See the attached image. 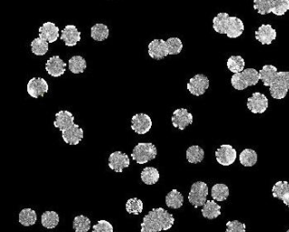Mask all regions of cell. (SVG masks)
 <instances>
[{
    "label": "cell",
    "instance_id": "cell-1",
    "mask_svg": "<svg viewBox=\"0 0 289 232\" xmlns=\"http://www.w3.org/2000/svg\"><path fill=\"white\" fill-rule=\"evenodd\" d=\"M175 223V218L163 208L151 209L141 222V232H160L168 230Z\"/></svg>",
    "mask_w": 289,
    "mask_h": 232
},
{
    "label": "cell",
    "instance_id": "cell-2",
    "mask_svg": "<svg viewBox=\"0 0 289 232\" xmlns=\"http://www.w3.org/2000/svg\"><path fill=\"white\" fill-rule=\"evenodd\" d=\"M259 80V71L255 68H246L232 76L231 85L237 91H244L248 87L256 86Z\"/></svg>",
    "mask_w": 289,
    "mask_h": 232
},
{
    "label": "cell",
    "instance_id": "cell-3",
    "mask_svg": "<svg viewBox=\"0 0 289 232\" xmlns=\"http://www.w3.org/2000/svg\"><path fill=\"white\" fill-rule=\"evenodd\" d=\"M157 156V149L156 145L151 142H140L138 143L131 153L134 162L137 164H146L156 158Z\"/></svg>",
    "mask_w": 289,
    "mask_h": 232
},
{
    "label": "cell",
    "instance_id": "cell-4",
    "mask_svg": "<svg viewBox=\"0 0 289 232\" xmlns=\"http://www.w3.org/2000/svg\"><path fill=\"white\" fill-rule=\"evenodd\" d=\"M270 94L275 99H285L289 91V71H279L269 87Z\"/></svg>",
    "mask_w": 289,
    "mask_h": 232
},
{
    "label": "cell",
    "instance_id": "cell-5",
    "mask_svg": "<svg viewBox=\"0 0 289 232\" xmlns=\"http://www.w3.org/2000/svg\"><path fill=\"white\" fill-rule=\"evenodd\" d=\"M207 196L208 186L207 183L203 181H196L191 186V189L188 194V201L195 209H197L206 204Z\"/></svg>",
    "mask_w": 289,
    "mask_h": 232
},
{
    "label": "cell",
    "instance_id": "cell-6",
    "mask_svg": "<svg viewBox=\"0 0 289 232\" xmlns=\"http://www.w3.org/2000/svg\"><path fill=\"white\" fill-rule=\"evenodd\" d=\"M188 91L195 97H200L206 93L209 87V79L207 76L203 74H197L189 79L188 85Z\"/></svg>",
    "mask_w": 289,
    "mask_h": 232
},
{
    "label": "cell",
    "instance_id": "cell-7",
    "mask_svg": "<svg viewBox=\"0 0 289 232\" xmlns=\"http://www.w3.org/2000/svg\"><path fill=\"white\" fill-rule=\"evenodd\" d=\"M268 99L266 95L260 92H255L247 99V109L254 114H263L268 109Z\"/></svg>",
    "mask_w": 289,
    "mask_h": 232
},
{
    "label": "cell",
    "instance_id": "cell-8",
    "mask_svg": "<svg viewBox=\"0 0 289 232\" xmlns=\"http://www.w3.org/2000/svg\"><path fill=\"white\" fill-rule=\"evenodd\" d=\"M152 125V119L146 113L134 115L131 119V129L138 135H144L149 132Z\"/></svg>",
    "mask_w": 289,
    "mask_h": 232
},
{
    "label": "cell",
    "instance_id": "cell-9",
    "mask_svg": "<svg viewBox=\"0 0 289 232\" xmlns=\"http://www.w3.org/2000/svg\"><path fill=\"white\" fill-rule=\"evenodd\" d=\"M238 157L237 150L231 145L224 144L215 150V158L220 165L230 166L236 162Z\"/></svg>",
    "mask_w": 289,
    "mask_h": 232
},
{
    "label": "cell",
    "instance_id": "cell-10",
    "mask_svg": "<svg viewBox=\"0 0 289 232\" xmlns=\"http://www.w3.org/2000/svg\"><path fill=\"white\" fill-rule=\"evenodd\" d=\"M27 91L32 98L39 99L48 92V83L43 78H33L28 81Z\"/></svg>",
    "mask_w": 289,
    "mask_h": 232
},
{
    "label": "cell",
    "instance_id": "cell-11",
    "mask_svg": "<svg viewBox=\"0 0 289 232\" xmlns=\"http://www.w3.org/2000/svg\"><path fill=\"white\" fill-rule=\"evenodd\" d=\"M130 165L129 156L121 151H115L109 157V167L115 172L121 173L125 168Z\"/></svg>",
    "mask_w": 289,
    "mask_h": 232
},
{
    "label": "cell",
    "instance_id": "cell-12",
    "mask_svg": "<svg viewBox=\"0 0 289 232\" xmlns=\"http://www.w3.org/2000/svg\"><path fill=\"white\" fill-rule=\"evenodd\" d=\"M67 66V63L60 59L59 56H53L47 60L45 68L48 75L53 78H59L65 74Z\"/></svg>",
    "mask_w": 289,
    "mask_h": 232
},
{
    "label": "cell",
    "instance_id": "cell-13",
    "mask_svg": "<svg viewBox=\"0 0 289 232\" xmlns=\"http://www.w3.org/2000/svg\"><path fill=\"white\" fill-rule=\"evenodd\" d=\"M194 120L193 115L187 109H178L173 112L172 121L173 126L177 128L178 130H184L191 125Z\"/></svg>",
    "mask_w": 289,
    "mask_h": 232
},
{
    "label": "cell",
    "instance_id": "cell-14",
    "mask_svg": "<svg viewBox=\"0 0 289 232\" xmlns=\"http://www.w3.org/2000/svg\"><path fill=\"white\" fill-rule=\"evenodd\" d=\"M60 40L64 41L67 47H75L81 40V32L75 25H67L61 30Z\"/></svg>",
    "mask_w": 289,
    "mask_h": 232
},
{
    "label": "cell",
    "instance_id": "cell-15",
    "mask_svg": "<svg viewBox=\"0 0 289 232\" xmlns=\"http://www.w3.org/2000/svg\"><path fill=\"white\" fill-rule=\"evenodd\" d=\"M149 55L155 60H161L169 56L167 42L164 40H154L149 44Z\"/></svg>",
    "mask_w": 289,
    "mask_h": 232
},
{
    "label": "cell",
    "instance_id": "cell-16",
    "mask_svg": "<svg viewBox=\"0 0 289 232\" xmlns=\"http://www.w3.org/2000/svg\"><path fill=\"white\" fill-rule=\"evenodd\" d=\"M256 39L263 45H270L277 39V31L269 24H264L256 31Z\"/></svg>",
    "mask_w": 289,
    "mask_h": 232
},
{
    "label": "cell",
    "instance_id": "cell-17",
    "mask_svg": "<svg viewBox=\"0 0 289 232\" xmlns=\"http://www.w3.org/2000/svg\"><path fill=\"white\" fill-rule=\"evenodd\" d=\"M39 37L47 40L49 44L54 43L60 38L59 28L53 22H45L39 28Z\"/></svg>",
    "mask_w": 289,
    "mask_h": 232
},
{
    "label": "cell",
    "instance_id": "cell-18",
    "mask_svg": "<svg viewBox=\"0 0 289 232\" xmlns=\"http://www.w3.org/2000/svg\"><path fill=\"white\" fill-rule=\"evenodd\" d=\"M61 133L63 140L68 145H78L84 137V130L78 126V124H74L73 126Z\"/></svg>",
    "mask_w": 289,
    "mask_h": 232
},
{
    "label": "cell",
    "instance_id": "cell-19",
    "mask_svg": "<svg viewBox=\"0 0 289 232\" xmlns=\"http://www.w3.org/2000/svg\"><path fill=\"white\" fill-rule=\"evenodd\" d=\"M75 124V118L70 111H60L56 114L54 126L58 128L61 132L69 129Z\"/></svg>",
    "mask_w": 289,
    "mask_h": 232
},
{
    "label": "cell",
    "instance_id": "cell-20",
    "mask_svg": "<svg viewBox=\"0 0 289 232\" xmlns=\"http://www.w3.org/2000/svg\"><path fill=\"white\" fill-rule=\"evenodd\" d=\"M244 29H245V26L242 20L237 16H230L226 35L229 39H238L239 37L242 35Z\"/></svg>",
    "mask_w": 289,
    "mask_h": 232
},
{
    "label": "cell",
    "instance_id": "cell-21",
    "mask_svg": "<svg viewBox=\"0 0 289 232\" xmlns=\"http://www.w3.org/2000/svg\"><path fill=\"white\" fill-rule=\"evenodd\" d=\"M201 213L207 220H215L221 215V207L214 200L207 201L204 205Z\"/></svg>",
    "mask_w": 289,
    "mask_h": 232
},
{
    "label": "cell",
    "instance_id": "cell-22",
    "mask_svg": "<svg viewBox=\"0 0 289 232\" xmlns=\"http://www.w3.org/2000/svg\"><path fill=\"white\" fill-rule=\"evenodd\" d=\"M278 68L273 65H266L261 70L259 71V77L265 87H270L273 83L274 79L278 74Z\"/></svg>",
    "mask_w": 289,
    "mask_h": 232
},
{
    "label": "cell",
    "instance_id": "cell-23",
    "mask_svg": "<svg viewBox=\"0 0 289 232\" xmlns=\"http://www.w3.org/2000/svg\"><path fill=\"white\" fill-rule=\"evenodd\" d=\"M110 37V28L106 24L97 23L91 28V38L98 42L107 40Z\"/></svg>",
    "mask_w": 289,
    "mask_h": 232
},
{
    "label": "cell",
    "instance_id": "cell-24",
    "mask_svg": "<svg viewBox=\"0 0 289 232\" xmlns=\"http://www.w3.org/2000/svg\"><path fill=\"white\" fill-rule=\"evenodd\" d=\"M230 16L227 13H219L213 19V29L219 34H227Z\"/></svg>",
    "mask_w": 289,
    "mask_h": 232
},
{
    "label": "cell",
    "instance_id": "cell-25",
    "mask_svg": "<svg viewBox=\"0 0 289 232\" xmlns=\"http://www.w3.org/2000/svg\"><path fill=\"white\" fill-rule=\"evenodd\" d=\"M160 174L154 167H147L141 172V180L146 185H154L159 181Z\"/></svg>",
    "mask_w": 289,
    "mask_h": 232
},
{
    "label": "cell",
    "instance_id": "cell-26",
    "mask_svg": "<svg viewBox=\"0 0 289 232\" xmlns=\"http://www.w3.org/2000/svg\"><path fill=\"white\" fill-rule=\"evenodd\" d=\"M166 205L170 209H178L183 206L184 196L177 189H172L166 196Z\"/></svg>",
    "mask_w": 289,
    "mask_h": 232
},
{
    "label": "cell",
    "instance_id": "cell-27",
    "mask_svg": "<svg viewBox=\"0 0 289 232\" xmlns=\"http://www.w3.org/2000/svg\"><path fill=\"white\" fill-rule=\"evenodd\" d=\"M38 221V215L34 209L30 208L23 209L19 215V221L24 227H30L35 224Z\"/></svg>",
    "mask_w": 289,
    "mask_h": 232
},
{
    "label": "cell",
    "instance_id": "cell-28",
    "mask_svg": "<svg viewBox=\"0 0 289 232\" xmlns=\"http://www.w3.org/2000/svg\"><path fill=\"white\" fill-rule=\"evenodd\" d=\"M87 64L82 56H73L68 60V68L73 74H81L86 70Z\"/></svg>",
    "mask_w": 289,
    "mask_h": 232
},
{
    "label": "cell",
    "instance_id": "cell-29",
    "mask_svg": "<svg viewBox=\"0 0 289 232\" xmlns=\"http://www.w3.org/2000/svg\"><path fill=\"white\" fill-rule=\"evenodd\" d=\"M205 151L200 146H191L187 150V159L191 164H197L203 162Z\"/></svg>",
    "mask_w": 289,
    "mask_h": 232
},
{
    "label": "cell",
    "instance_id": "cell-30",
    "mask_svg": "<svg viewBox=\"0 0 289 232\" xmlns=\"http://www.w3.org/2000/svg\"><path fill=\"white\" fill-rule=\"evenodd\" d=\"M258 153L256 150L246 149L239 155V162L244 167H253L258 162Z\"/></svg>",
    "mask_w": 289,
    "mask_h": 232
},
{
    "label": "cell",
    "instance_id": "cell-31",
    "mask_svg": "<svg viewBox=\"0 0 289 232\" xmlns=\"http://www.w3.org/2000/svg\"><path fill=\"white\" fill-rule=\"evenodd\" d=\"M229 188L225 184H215L211 189V197L215 201H227L229 197Z\"/></svg>",
    "mask_w": 289,
    "mask_h": 232
},
{
    "label": "cell",
    "instance_id": "cell-32",
    "mask_svg": "<svg viewBox=\"0 0 289 232\" xmlns=\"http://www.w3.org/2000/svg\"><path fill=\"white\" fill-rule=\"evenodd\" d=\"M48 45L49 43L47 42V40L39 37L35 40H32L31 44H30L32 53L39 57L45 56L48 51Z\"/></svg>",
    "mask_w": 289,
    "mask_h": 232
},
{
    "label": "cell",
    "instance_id": "cell-33",
    "mask_svg": "<svg viewBox=\"0 0 289 232\" xmlns=\"http://www.w3.org/2000/svg\"><path fill=\"white\" fill-rule=\"evenodd\" d=\"M41 224L44 228L52 229L59 224V216L56 211H45L41 216Z\"/></svg>",
    "mask_w": 289,
    "mask_h": 232
},
{
    "label": "cell",
    "instance_id": "cell-34",
    "mask_svg": "<svg viewBox=\"0 0 289 232\" xmlns=\"http://www.w3.org/2000/svg\"><path fill=\"white\" fill-rule=\"evenodd\" d=\"M245 60L241 56H231L227 59V67L232 73H239L245 69Z\"/></svg>",
    "mask_w": 289,
    "mask_h": 232
},
{
    "label": "cell",
    "instance_id": "cell-35",
    "mask_svg": "<svg viewBox=\"0 0 289 232\" xmlns=\"http://www.w3.org/2000/svg\"><path fill=\"white\" fill-rule=\"evenodd\" d=\"M73 228L76 232H88L91 228V221L87 217L79 215L73 221Z\"/></svg>",
    "mask_w": 289,
    "mask_h": 232
},
{
    "label": "cell",
    "instance_id": "cell-36",
    "mask_svg": "<svg viewBox=\"0 0 289 232\" xmlns=\"http://www.w3.org/2000/svg\"><path fill=\"white\" fill-rule=\"evenodd\" d=\"M143 207H144L143 201L137 198L129 199L125 203V210L129 214L139 215L143 211Z\"/></svg>",
    "mask_w": 289,
    "mask_h": 232
},
{
    "label": "cell",
    "instance_id": "cell-37",
    "mask_svg": "<svg viewBox=\"0 0 289 232\" xmlns=\"http://www.w3.org/2000/svg\"><path fill=\"white\" fill-rule=\"evenodd\" d=\"M167 46H168V53L169 55H178L183 50V42L179 38L172 37L166 40Z\"/></svg>",
    "mask_w": 289,
    "mask_h": 232
},
{
    "label": "cell",
    "instance_id": "cell-38",
    "mask_svg": "<svg viewBox=\"0 0 289 232\" xmlns=\"http://www.w3.org/2000/svg\"><path fill=\"white\" fill-rule=\"evenodd\" d=\"M254 8L260 15L272 13L273 0H254Z\"/></svg>",
    "mask_w": 289,
    "mask_h": 232
},
{
    "label": "cell",
    "instance_id": "cell-39",
    "mask_svg": "<svg viewBox=\"0 0 289 232\" xmlns=\"http://www.w3.org/2000/svg\"><path fill=\"white\" fill-rule=\"evenodd\" d=\"M289 191V182L287 181H278L272 189L274 198L282 201L283 197Z\"/></svg>",
    "mask_w": 289,
    "mask_h": 232
},
{
    "label": "cell",
    "instance_id": "cell-40",
    "mask_svg": "<svg viewBox=\"0 0 289 232\" xmlns=\"http://www.w3.org/2000/svg\"><path fill=\"white\" fill-rule=\"evenodd\" d=\"M289 10V0H273L272 13L276 16H283Z\"/></svg>",
    "mask_w": 289,
    "mask_h": 232
},
{
    "label": "cell",
    "instance_id": "cell-41",
    "mask_svg": "<svg viewBox=\"0 0 289 232\" xmlns=\"http://www.w3.org/2000/svg\"><path fill=\"white\" fill-rule=\"evenodd\" d=\"M92 232H114V228L112 224L109 221H98L97 224H95L92 228Z\"/></svg>",
    "mask_w": 289,
    "mask_h": 232
},
{
    "label": "cell",
    "instance_id": "cell-42",
    "mask_svg": "<svg viewBox=\"0 0 289 232\" xmlns=\"http://www.w3.org/2000/svg\"><path fill=\"white\" fill-rule=\"evenodd\" d=\"M226 232H246V225L239 221H228Z\"/></svg>",
    "mask_w": 289,
    "mask_h": 232
},
{
    "label": "cell",
    "instance_id": "cell-43",
    "mask_svg": "<svg viewBox=\"0 0 289 232\" xmlns=\"http://www.w3.org/2000/svg\"><path fill=\"white\" fill-rule=\"evenodd\" d=\"M282 201H283V203L285 205V206H287L289 207V191L288 192L285 194V196L283 197L282 199Z\"/></svg>",
    "mask_w": 289,
    "mask_h": 232
},
{
    "label": "cell",
    "instance_id": "cell-44",
    "mask_svg": "<svg viewBox=\"0 0 289 232\" xmlns=\"http://www.w3.org/2000/svg\"><path fill=\"white\" fill-rule=\"evenodd\" d=\"M286 232H289V229H287V231H286Z\"/></svg>",
    "mask_w": 289,
    "mask_h": 232
}]
</instances>
